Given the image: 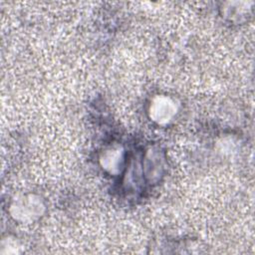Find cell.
I'll list each match as a JSON object with an SVG mask.
<instances>
[{
    "label": "cell",
    "mask_w": 255,
    "mask_h": 255,
    "mask_svg": "<svg viewBox=\"0 0 255 255\" xmlns=\"http://www.w3.org/2000/svg\"><path fill=\"white\" fill-rule=\"evenodd\" d=\"M178 113V104L173 98L166 95L154 96L148 105L147 115L151 122L158 126L170 124Z\"/></svg>",
    "instance_id": "2"
},
{
    "label": "cell",
    "mask_w": 255,
    "mask_h": 255,
    "mask_svg": "<svg viewBox=\"0 0 255 255\" xmlns=\"http://www.w3.org/2000/svg\"><path fill=\"white\" fill-rule=\"evenodd\" d=\"M0 254H18L21 252V245L15 237L7 236L2 239L0 245Z\"/></svg>",
    "instance_id": "5"
},
{
    "label": "cell",
    "mask_w": 255,
    "mask_h": 255,
    "mask_svg": "<svg viewBox=\"0 0 255 255\" xmlns=\"http://www.w3.org/2000/svg\"><path fill=\"white\" fill-rule=\"evenodd\" d=\"M46 205L42 197L35 193H20L13 197L9 206L11 217L22 224L38 220L45 212Z\"/></svg>",
    "instance_id": "1"
},
{
    "label": "cell",
    "mask_w": 255,
    "mask_h": 255,
    "mask_svg": "<svg viewBox=\"0 0 255 255\" xmlns=\"http://www.w3.org/2000/svg\"><path fill=\"white\" fill-rule=\"evenodd\" d=\"M100 164L110 174H119L125 163V149L122 145L115 144L104 149L99 157Z\"/></svg>",
    "instance_id": "3"
},
{
    "label": "cell",
    "mask_w": 255,
    "mask_h": 255,
    "mask_svg": "<svg viewBox=\"0 0 255 255\" xmlns=\"http://www.w3.org/2000/svg\"><path fill=\"white\" fill-rule=\"evenodd\" d=\"M163 168L164 158L162 153L157 148H149L144 158L145 176L149 181H155L162 175Z\"/></svg>",
    "instance_id": "4"
}]
</instances>
